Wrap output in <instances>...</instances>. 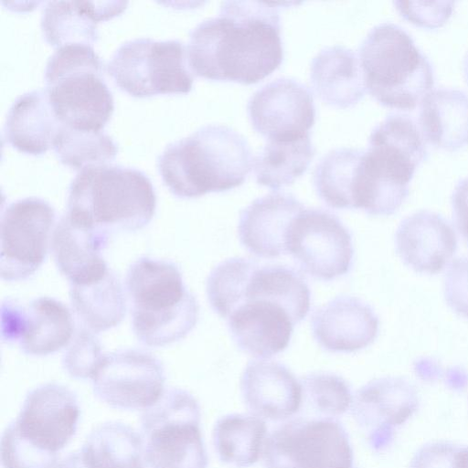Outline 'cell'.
I'll use <instances>...</instances> for the list:
<instances>
[{"label": "cell", "instance_id": "cell-1", "mask_svg": "<svg viewBox=\"0 0 468 468\" xmlns=\"http://www.w3.org/2000/svg\"><path fill=\"white\" fill-rule=\"evenodd\" d=\"M292 3L225 1L218 16L189 33L187 63L213 80L253 84L281 65L283 48L279 10Z\"/></svg>", "mask_w": 468, "mask_h": 468}, {"label": "cell", "instance_id": "cell-2", "mask_svg": "<svg viewBox=\"0 0 468 468\" xmlns=\"http://www.w3.org/2000/svg\"><path fill=\"white\" fill-rule=\"evenodd\" d=\"M253 160L242 134L224 124H207L166 144L157 167L174 195L191 198L240 186Z\"/></svg>", "mask_w": 468, "mask_h": 468}, {"label": "cell", "instance_id": "cell-3", "mask_svg": "<svg viewBox=\"0 0 468 468\" xmlns=\"http://www.w3.org/2000/svg\"><path fill=\"white\" fill-rule=\"evenodd\" d=\"M66 214L75 222L110 235L136 231L152 220L156 195L141 169L119 164L85 166L72 178Z\"/></svg>", "mask_w": 468, "mask_h": 468}, {"label": "cell", "instance_id": "cell-4", "mask_svg": "<svg viewBox=\"0 0 468 468\" xmlns=\"http://www.w3.org/2000/svg\"><path fill=\"white\" fill-rule=\"evenodd\" d=\"M125 287L132 325L147 346H164L186 337L196 326L199 306L174 262L142 257L128 269Z\"/></svg>", "mask_w": 468, "mask_h": 468}, {"label": "cell", "instance_id": "cell-5", "mask_svg": "<svg viewBox=\"0 0 468 468\" xmlns=\"http://www.w3.org/2000/svg\"><path fill=\"white\" fill-rule=\"evenodd\" d=\"M358 58L367 90L383 106L414 109L434 85L430 59L397 24L383 22L371 28Z\"/></svg>", "mask_w": 468, "mask_h": 468}, {"label": "cell", "instance_id": "cell-6", "mask_svg": "<svg viewBox=\"0 0 468 468\" xmlns=\"http://www.w3.org/2000/svg\"><path fill=\"white\" fill-rule=\"evenodd\" d=\"M44 80L62 124L80 130H103L114 101L104 80L102 59L92 45L58 47L47 61Z\"/></svg>", "mask_w": 468, "mask_h": 468}, {"label": "cell", "instance_id": "cell-7", "mask_svg": "<svg viewBox=\"0 0 468 468\" xmlns=\"http://www.w3.org/2000/svg\"><path fill=\"white\" fill-rule=\"evenodd\" d=\"M200 407L188 391L165 389L141 417L145 468H207Z\"/></svg>", "mask_w": 468, "mask_h": 468}, {"label": "cell", "instance_id": "cell-8", "mask_svg": "<svg viewBox=\"0 0 468 468\" xmlns=\"http://www.w3.org/2000/svg\"><path fill=\"white\" fill-rule=\"evenodd\" d=\"M179 39L135 37L119 45L107 63L114 82L133 96L186 93L194 78Z\"/></svg>", "mask_w": 468, "mask_h": 468}, {"label": "cell", "instance_id": "cell-9", "mask_svg": "<svg viewBox=\"0 0 468 468\" xmlns=\"http://www.w3.org/2000/svg\"><path fill=\"white\" fill-rule=\"evenodd\" d=\"M266 468H353V450L340 422L330 418L285 421L266 439Z\"/></svg>", "mask_w": 468, "mask_h": 468}, {"label": "cell", "instance_id": "cell-10", "mask_svg": "<svg viewBox=\"0 0 468 468\" xmlns=\"http://www.w3.org/2000/svg\"><path fill=\"white\" fill-rule=\"evenodd\" d=\"M56 212L39 197L16 199L1 216L0 275L6 282L31 277L44 262Z\"/></svg>", "mask_w": 468, "mask_h": 468}, {"label": "cell", "instance_id": "cell-11", "mask_svg": "<svg viewBox=\"0 0 468 468\" xmlns=\"http://www.w3.org/2000/svg\"><path fill=\"white\" fill-rule=\"evenodd\" d=\"M287 254L292 255L306 274L317 280L332 281L352 269V235L329 211L304 208L290 228Z\"/></svg>", "mask_w": 468, "mask_h": 468}, {"label": "cell", "instance_id": "cell-12", "mask_svg": "<svg viewBox=\"0 0 468 468\" xmlns=\"http://www.w3.org/2000/svg\"><path fill=\"white\" fill-rule=\"evenodd\" d=\"M95 396L121 410H145L165 391V368L153 354L123 349L104 355L92 378Z\"/></svg>", "mask_w": 468, "mask_h": 468}, {"label": "cell", "instance_id": "cell-13", "mask_svg": "<svg viewBox=\"0 0 468 468\" xmlns=\"http://www.w3.org/2000/svg\"><path fill=\"white\" fill-rule=\"evenodd\" d=\"M74 320L69 308L51 297H39L27 304L5 300L1 306L3 341L19 346L30 356L53 354L72 340Z\"/></svg>", "mask_w": 468, "mask_h": 468}, {"label": "cell", "instance_id": "cell-14", "mask_svg": "<svg viewBox=\"0 0 468 468\" xmlns=\"http://www.w3.org/2000/svg\"><path fill=\"white\" fill-rule=\"evenodd\" d=\"M80 406L68 387L47 383L30 390L10 425L32 446L58 453L77 431Z\"/></svg>", "mask_w": 468, "mask_h": 468}, {"label": "cell", "instance_id": "cell-15", "mask_svg": "<svg viewBox=\"0 0 468 468\" xmlns=\"http://www.w3.org/2000/svg\"><path fill=\"white\" fill-rule=\"evenodd\" d=\"M247 110L253 129L267 141L309 136L315 120L311 91L291 78H279L258 89L250 98Z\"/></svg>", "mask_w": 468, "mask_h": 468}, {"label": "cell", "instance_id": "cell-16", "mask_svg": "<svg viewBox=\"0 0 468 468\" xmlns=\"http://www.w3.org/2000/svg\"><path fill=\"white\" fill-rule=\"evenodd\" d=\"M419 404L418 391L410 382L385 377L369 381L356 392L351 412L367 431L369 445L381 451L392 441L394 428L406 422Z\"/></svg>", "mask_w": 468, "mask_h": 468}, {"label": "cell", "instance_id": "cell-17", "mask_svg": "<svg viewBox=\"0 0 468 468\" xmlns=\"http://www.w3.org/2000/svg\"><path fill=\"white\" fill-rule=\"evenodd\" d=\"M226 321L237 346L257 358L285 350L296 324L282 306L259 297L244 299Z\"/></svg>", "mask_w": 468, "mask_h": 468}, {"label": "cell", "instance_id": "cell-18", "mask_svg": "<svg viewBox=\"0 0 468 468\" xmlns=\"http://www.w3.org/2000/svg\"><path fill=\"white\" fill-rule=\"evenodd\" d=\"M395 248L402 262L414 271L436 274L455 254L457 237L441 214L420 210L399 223Z\"/></svg>", "mask_w": 468, "mask_h": 468}, {"label": "cell", "instance_id": "cell-19", "mask_svg": "<svg viewBox=\"0 0 468 468\" xmlns=\"http://www.w3.org/2000/svg\"><path fill=\"white\" fill-rule=\"evenodd\" d=\"M304 206L292 195L272 192L253 200L239 215L242 246L261 258L287 254L290 228Z\"/></svg>", "mask_w": 468, "mask_h": 468}, {"label": "cell", "instance_id": "cell-20", "mask_svg": "<svg viewBox=\"0 0 468 468\" xmlns=\"http://www.w3.org/2000/svg\"><path fill=\"white\" fill-rule=\"evenodd\" d=\"M311 325L321 347L330 352L351 353L374 342L379 321L372 307L361 299L338 296L314 312Z\"/></svg>", "mask_w": 468, "mask_h": 468}, {"label": "cell", "instance_id": "cell-21", "mask_svg": "<svg viewBox=\"0 0 468 468\" xmlns=\"http://www.w3.org/2000/svg\"><path fill=\"white\" fill-rule=\"evenodd\" d=\"M240 391L252 414L272 421L294 416L303 403L300 380L276 361L248 363L240 378Z\"/></svg>", "mask_w": 468, "mask_h": 468}, {"label": "cell", "instance_id": "cell-22", "mask_svg": "<svg viewBox=\"0 0 468 468\" xmlns=\"http://www.w3.org/2000/svg\"><path fill=\"white\" fill-rule=\"evenodd\" d=\"M110 234L73 221L65 214L57 223L51 239L55 263L70 284L101 279L110 270L102 257Z\"/></svg>", "mask_w": 468, "mask_h": 468}, {"label": "cell", "instance_id": "cell-23", "mask_svg": "<svg viewBox=\"0 0 468 468\" xmlns=\"http://www.w3.org/2000/svg\"><path fill=\"white\" fill-rule=\"evenodd\" d=\"M56 468H145L142 436L124 423H103Z\"/></svg>", "mask_w": 468, "mask_h": 468}, {"label": "cell", "instance_id": "cell-24", "mask_svg": "<svg viewBox=\"0 0 468 468\" xmlns=\"http://www.w3.org/2000/svg\"><path fill=\"white\" fill-rule=\"evenodd\" d=\"M127 2L48 1L42 9L40 26L52 46L90 44L98 38L97 24L121 13Z\"/></svg>", "mask_w": 468, "mask_h": 468}, {"label": "cell", "instance_id": "cell-25", "mask_svg": "<svg viewBox=\"0 0 468 468\" xmlns=\"http://www.w3.org/2000/svg\"><path fill=\"white\" fill-rule=\"evenodd\" d=\"M61 124L46 89H34L12 102L5 117L4 135L17 150L40 154L53 145Z\"/></svg>", "mask_w": 468, "mask_h": 468}, {"label": "cell", "instance_id": "cell-26", "mask_svg": "<svg viewBox=\"0 0 468 468\" xmlns=\"http://www.w3.org/2000/svg\"><path fill=\"white\" fill-rule=\"evenodd\" d=\"M310 79L317 96L339 108L356 104L367 90L358 56L339 45L317 53L311 63Z\"/></svg>", "mask_w": 468, "mask_h": 468}, {"label": "cell", "instance_id": "cell-27", "mask_svg": "<svg viewBox=\"0 0 468 468\" xmlns=\"http://www.w3.org/2000/svg\"><path fill=\"white\" fill-rule=\"evenodd\" d=\"M419 127L433 146L455 151L468 144V93L452 88L429 91L420 102Z\"/></svg>", "mask_w": 468, "mask_h": 468}, {"label": "cell", "instance_id": "cell-28", "mask_svg": "<svg viewBox=\"0 0 468 468\" xmlns=\"http://www.w3.org/2000/svg\"><path fill=\"white\" fill-rule=\"evenodd\" d=\"M69 299L83 327L94 334L115 327L126 314L125 292L112 270L100 280L70 284Z\"/></svg>", "mask_w": 468, "mask_h": 468}, {"label": "cell", "instance_id": "cell-29", "mask_svg": "<svg viewBox=\"0 0 468 468\" xmlns=\"http://www.w3.org/2000/svg\"><path fill=\"white\" fill-rule=\"evenodd\" d=\"M266 435L263 419L252 413L229 414L216 422L213 443L220 461L236 468H246L259 461Z\"/></svg>", "mask_w": 468, "mask_h": 468}, {"label": "cell", "instance_id": "cell-30", "mask_svg": "<svg viewBox=\"0 0 468 468\" xmlns=\"http://www.w3.org/2000/svg\"><path fill=\"white\" fill-rule=\"evenodd\" d=\"M315 154L310 135L291 141H267L253 160L256 181L277 190L292 185Z\"/></svg>", "mask_w": 468, "mask_h": 468}, {"label": "cell", "instance_id": "cell-31", "mask_svg": "<svg viewBox=\"0 0 468 468\" xmlns=\"http://www.w3.org/2000/svg\"><path fill=\"white\" fill-rule=\"evenodd\" d=\"M52 147L63 164L79 169L108 164L118 152V144L105 131L80 130L64 124Z\"/></svg>", "mask_w": 468, "mask_h": 468}, {"label": "cell", "instance_id": "cell-32", "mask_svg": "<svg viewBox=\"0 0 468 468\" xmlns=\"http://www.w3.org/2000/svg\"><path fill=\"white\" fill-rule=\"evenodd\" d=\"M303 403L322 418L334 419L351 408L353 396L347 382L329 372L311 373L300 379ZM302 403V404H303Z\"/></svg>", "mask_w": 468, "mask_h": 468}, {"label": "cell", "instance_id": "cell-33", "mask_svg": "<svg viewBox=\"0 0 468 468\" xmlns=\"http://www.w3.org/2000/svg\"><path fill=\"white\" fill-rule=\"evenodd\" d=\"M103 356L95 334L82 327L76 332L65 351L62 365L71 378L91 379Z\"/></svg>", "mask_w": 468, "mask_h": 468}, {"label": "cell", "instance_id": "cell-34", "mask_svg": "<svg viewBox=\"0 0 468 468\" xmlns=\"http://www.w3.org/2000/svg\"><path fill=\"white\" fill-rule=\"evenodd\" d=\"M58 454L41 451L23 440L9 425L1 439L4 468H56Z\"/></svg>", "mask_w": 468, "mask_h": 468}, {"label": "cell", "instance_id": "cell-35", "mask_svg": "<svg viewBox=\"0 0 468 468\" xmlns=\"http://www.w3.org/2000/svg\"><path fill=\"white\" fill-rule=\"evenodd\" d=\"M443 293L449 307L468 319V256L456 259L449 266L444 276Z\"/></svg>", "mask_w": 468, "mask_h": 468}, {"label": "cell", "instance_id": "cell-36", "mask_svg": "<svg viewBox=\"0 0 468 468\" xmlns=\"http://www.w3.org/2000/svg\"><path fill=\"white\" fill-rule=\"evenodd\" d=\"M400 16L423 27L442 26L451 16L454 2H394Z\"/></svg>", "mask_w": 468, "mask_h": 468}, {"label": "cell", "instance_id": "cell-37", "mask_svg": "<svg viewBox=\"0 0 468 468\" xmlns=\"http://www.w3.org/2000/svg\"><path fill=\"white\" fill-rule=\"evenodd\" d=\"M458 448L446 441L427 443L414 454L410 468H455Z\"/></svg>", "mask_w": 468, "mask_h": 468}, {"label": "cell", "instance_id": "cell-38", "mask_svg": "<svg viewBox=\"0 0 468 468\" xmlns=\"http://www.w3.org/2000/svg\"><path fill=\"white\" fill-rule=\"evenodd\" d=\"M451 203L454 223L468 244V176L456 184Z\"/></svg>", "mask_w": 468, "mask_h": 468}, {"label": "cell", "instance_id": "cell-39", "mask_svg": "<svg viewBox=\"0 0 468 468\" xmlns=\"http://www.w3.org/2000/svg\"><path fill=\"white\" fill-rule=\"evenodd\" d=\"M455 468H468V446L459 447L455 456Z\"/></svg>", "mask_w": 468, "mask_h": 468}, {"label": "cell", "instance_id": "cell-40", "mask_svg": "<svg viewBox=\"0 0 468 468\" xmlns=\"http://www.w3.org/2000/svg\"><path fill=\"white\" fill-rule=\"evenodd\" d=\"M463 71L464 79H465L466 82L468 83V51L466 52V54L463 58Z\"/></svg>", "mask_w": 468, "mask_h": 468}, {"label": "cell", "instance_id": "cell-41", "mask_svg": "<svg viewBox=\"0 0 468 468\" xmlns=\"http://www.w3.org/2000/svg\"><path fill=\"white\" fill-rule=\"evenodd\" d=\"M353 468H355V467H353Z\"/></svg>", "mask_w": 468, "mask_h": 468}]
</instances>
